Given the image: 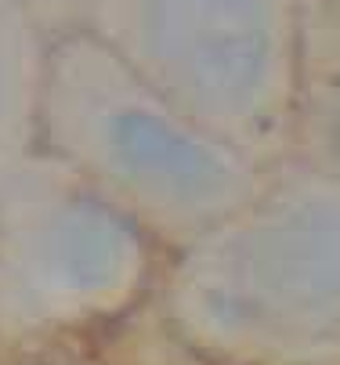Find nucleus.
<instances>
[{
    "label": "nucleus",
    "instance_id": "5",
    "mask_svg": "<svg viewBox=\"0 0 340 365\" xmlns=\"http://www.w3.org/2000/svg\"><path fill=\"white\" fill-rule=\"evenodd\" d=\"M76 4H80V0H76Z\"/></svg>",
    "mask_w": 340,
    "mask_h": 365
},
{
    "label": "nucleus",
    "instance_id": "1",
    "mask_svg": "<svg viewBox=\"0 0 340 365\" xmlns=\"http://www.w3.org/2000/svg\"><path fill=\"white\" fill-rule=\"evenodd\" d=\"M51 101L102 199L181 250L264 192L257 155L181 113L83 26L51 55Z\"/></svg>",
    "mask_w": 340,
    "mask_h": 365
},
{
    "label": "nucleus",
    "instance_id": "3",
    "mask_svg": "<svg viewBox=\"0 0 340 365\" xmlns=\"http://www.w3.org/2000/svg\"><path fill=\"white\" fill-rule=\"evenodd\" d=\"M177 300L207 333L232 340L340 336V178L264 188L185 246Z\"/></svg>",
    "mask_w": 340,
    "mask_h": 365
},
{
    "label": "nucleus",
    "instance_id": "4",
    "mask_svg": "<svg viewBox=\"0 0 340 365\" xmlns=\"http://www.w3.org/2000/svg\"><path fill=\"white\" fill-rule=\"evenodd\" d=\"M315 4H322V8H329V11H340V0H315Z\"/></svg>",
    "mask_w": 340,
    "mask_h": 365
},
{
    "label": "nucleus",
    "instance_id": "2",
    "mask_svg": "<svg viewBox=\"0 0 340 365\" xmlns=\"http://www.w3.org/2000/svg\"><path fill=\"white\" fill-rule=\"evenodd\" d=\"M311 0H80L98 40L181 113L275 152L301 109Z\"/></svg>",
    "mask_w": 340,
    "mask_h": 365
}]
</instances>
